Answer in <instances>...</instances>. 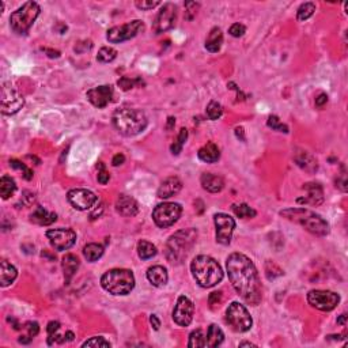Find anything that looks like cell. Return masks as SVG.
Instances as JSON below:
<instances>
[{
    "label": "cell",
    "mask_w": 348,
    "mask_h": 348,
    "mask_svg": "<svg viewBox=\"0 0 348 348\" xmlns=\"http://www.w3.org/2000/svg\"><path fill=\"white\" fill-rule=\"evenodd\" d=\"M174 124H175V119L170 116V117L168 119V125H166V129H168V131H172V129L174 128Z\"/></svg>",
    "instance_id": "57"
},
{
    "label": "cell",
    "mask_w": 348,
    "mask_h": 348,
    "mask_svg": "<svg viewBox=\"0 0 348 348\" xmlns=\"http://www.w3.org/2000/svg\"><path fill=\"white\" fill-rule=\"evenodd\" d=\"M235 136L240 139L241 142H245V132H244V128H242V126H237V128H235Z\"/></svg>",
    "instance_id": "55"
},
{
    "label": "cell",
    "mask_w": 348,
    "mask_h": 348,
    "mask_svg": "<svg viewBox=\"0 0 348 348\" xmlns=\"http://www.w3.org/2000/svg\"><path fill=\"white\" fill-rule=\"evenodd\" d=\"M240 347H256V344H253V343H249V342H242L240 343Z\"/></svg>",
    "instance_id": "62"
},
{
    "label": "cell",
    "mask_w": 348,
    "mask_h": 348,
    "mask_svg": "<svg viewBox=\"0 0 348 348\" xmlns=\"http://www.w3.org/2000/svg\"><path fill=\"white\" fill-rule=\"evenodd\" d=\"M125 162V156L123 155V154H116V155L113 156V159H112V165L113 166H121L123 163Z\"/></svg>",
    "instance_id": "53"
},
{
    "label": "cell",
    "mask_w": 348,
    "mask_h": 348,
    "mask_svg": "<svg viewBox=\"0 0 348 348\" xmlns=\"http://www.w3.org/2000/svg\"><path fill=\"white\" fill-rule=\"evenodd\" d=\"M280 215L284 216L286 219L300 224L302 227L307 230L309 233L314 235L329 234V224L323 219L321 216L306 208H287V210L280 211Z\"/></svg>",
    "instance_id": "4"
},
{
    "label": "cell",
    "mask_w": 348,
    "mask_h": 348,
    "mask_svg": "<svg viewBox=\"0 0 348 348\" xmlns=\"http://www.w3.org/2000/svg\"><path fill=\"white\" fill-rule=\"evenodd\" d=\"M97 180H98L99 184H102V185L108 184L109 180H110V174L106 172V169H105V165H103V163H99V170H98Z\"/></svg>",
    "instance_id": "47"
},
{
    "label": "cell",
    "mask_w": 348,
    "mask_h": 348,
    "mask_svg": "<svg viewBox=\"0 0 348 348\" xmlns=\"http://www.w3.org/2000/svg\"><path fill=\"white\" fill-rule=\"evenodd\" d=\"M83 347H110V343L103 337H93L83 343Z\"/></svg>",
    "instance_id": "43"
},
{
    "label": "cell",
    "mask_w": 348,
    "mask_h": 348,
    "mask_svg": "<svg viewBox=\"0 0 348 348\" xmlns=\"http://www.w3.org/2000/svg\"><path fill=\"white\" fill-rule=\"evenodd\" d=\"M116 210L123 216H135L139 212V204L131 196L120 195L116 200Z\"/></svg>",
    "instance_id": "20"
},
{
    "label": "cell",
    "mask_w": 348,
    "mask_h": 348,
    "mask_svg": "<svg viewBox=\"0 0 348 348\" xmlns=\"http://www.w3.org/2000/svg\"><path fill=\"white\" fill-rule=\"evenodd\" d=\"M138 254L142 260H149V258H152L156 254V248L149 241H139Z\"/></svg>",
    "instance_id": "33"
},
{
    "label": "cell",
    "mask_w": 348,
    "mask_h": 348,
    "mask_svg": "<svg viewBox=\"0 0 348 348\" xmlns=\"http://www.w3.org/2000/svg\"><path fill=\"white\" fill-rule=\"evenodd\" d=\"M201 185L205 191H208L211 193H218L224 188V181L221 175H216L212 173H204L201 175Z\"/></svg>",
    "instance_id": "23"
},
{
    "label": "cell",
    "mask_w": 348,
    "mask_h": 348,
    "mask_svg": "<svg viewBox=\"0 0 348 348\" xmlns=\"http://www.w3.org/2000/svg\"><path fill=\"white\" fill-rule=\"evenodd\" d=\"M191 271L195 280L199 286L204 288H211L222 282L223 271L221 265L218 264L215 258L200 254L193 258L191 264Z\"/></svg>",
    "instance_id": "2"
},
{
    "label": "cell",
    "mask_w": 348,
    "mask_h": 348,
    "mask_svg": "<svg viewBox=\"0 0 348 348\" xmlns=\"http://www.w3.org/2000/svg\"><path fill=\"white\" fill-rule=\"evenodd\" d=\"M112 96H113V89H112V86H108V84L94 87V89L87 91V94H86L87 99L98 109L108 106V103L112 99Z\"/></svg>",
    "instance_id": "18"
},
{
    "label": "cell",
    "mask_w": 348,
    "mask_h": 348,
    "mask_svg": "<svg viewBox=\"0 0 348 348\" xmlns=\"http://www.w3.org/2000/svg\"><path fill=\"white\" fill-rule=\"evenodd\" d=\"M102 287L113 295L129 294L135 287V276L129 270H110L101 277Z\"/></svg>",
    "instance_id": "6"
},
{
    "label": "cell",
    "mask_w": 348,
    "mask_h": 348,
    "mask_svg": "<svg viewBox=\"0 0 348 348\" xmlns=\"http://www.w3.org/2000/svg\"><path fill=\"white\" fill-rule=\"evenodd\" d=\"M18 276V271L17 268L11 265L8 261L3 260L0 263V284L1 287H7L8 284H11Z\"/></svg>",
    "instance_id": "27"
},
{
    "label": "cell",
    "mask_w": 348,
    "mask_h": 348,
    "mask_svg": "<svg viewBox=\"0 0 348 348\" xmlns=\"http://www.w3.org/2000/svg\"><path fill=\"white\" fill-rule=\"evenodd\" d=\"M27 329H29V336L36 337L40 332V326L37 323H27Z\"/></svg>",
    "instance_id": "51"
},
{
    "label": "cell",
    "mask_w": 348,
    "mask_h": 348,
    "mask_svg": "<svg viewBox=\"0 0 348 348\" xmlns=\"http://www.w3.org/2000/svg\"><path fill=\"white\" fill-rule=\"evenodd\" d=\"M147 123L146 114L139 109L123 108L113 114L114 128L124 136H136L146 129Z\"/></svg>",
    "instance_id": "5"
},
{
    "label": "cell",
    "mask_w": 348,
    "mask_h": 348,
    "mask_svg": "<svg viewBox=\"0 0 348 348\" xmlns=\"http://www.w3.org/2000/svg\"><path fill=\"white\" fill-rule=\"evenodd\" d=\"M231 210L234 211V214L238 218H254V216L257 215V212L253 210L252 207H249L248 204H245V203H241V204H233V207H231Z\"/></svg>",
    "instance_id": "34"
},
{
    "label": "cell",
    "mask_w": 348,
    "mask_h": 348,
    "mask_svg": "<svg viewBox=\"0 0 348 348\" xmlns=\"http://www.w3.org/2000/svg\"><path fill=\"white\" fill-rule=\"evenodd\" d=\"M307 302L321 312H330L339 305L340 297L329 290H312L307 294Z\"/></svg>",
    "instance_id": "12"
},
{
    "label": "cell",
    "mask_w": 348,
    "mask_h": 348,
    "mask_svg": "<svg viewBox=\"0 0 348 348\" xmlns=\"http://www.w3.org/2000/svg\"><path fill=\"white\" fill-rule=\"evenodd\" d=\"M346 323H347V314H342L340 317L337 318V324L346 325Z\"/></svg>",
    "instance_id": "59"
},
{
    "label": "cell",
    "mask_w": 348,
    "mask_h": 348,
    "mask_svg": "<svg viewBox=\"0 0 348 348\" xmlns=\"http://www.w3.org/2000/svg\"><path fill=\"white\" fill-rule=\"evenodd\" d=\"M31 339H33V337L30 336H21L19 337V343H22V344H29Z\"/></svg>",
    "instance_id": "60"
},
{
    "label": "cell",
    "mask_w": 348,
    "mask_h": 348,
    "mask_svg": "<svg viewBox=\"0 0 348 348\" xmlns=\"http://www.w3.org/2000/svg\"><path fill=\"white\" fill-rule=\"evenodd\" d=\"M101 212H102V208H101V210H99V211H98V210L94 211V212H93V214H91V215H90V219H91V221H94V219H96V216H97V215H98V216L101 215Z\"/></svg>",
    "instance_id": "61"
},
{
    "label": "cell",
    "mask_w": 348,
    "mask_h": 348,
    "mask_svg": "<svg viewBox=\"0 0 348 348\" xmlns=\"http://www.w3.org/2000/svg\"><path fill=\"white\" fill-rule=\"evenodd\" d=\"M265 273H267V277H268L270 280H272V279H275L276 276H282L283 271L280 270L275 263L267 261V263H265Z\"/></svg>",
    "instance_id": "42"
},
{
    "label": "cell",
    "mask_w": 348,
    "mask_h": 348,
    "mask_svg": "<svg viewBox=\"0 0 348 348\" xmlns=\"http://www.w3.org/2000/svg\"><path fill=\"white\" fill-rule=\"evenodd\" d=\"M25 105L24 96L15 90L11 84H3L1 87V98H0V109L1 113L11 116L19 112V109H22Z\"/></svg>",
    "instance_id": "11"
},
{
    "label": "cell",
    "mask_w": 348,
    "mask_h": 348,
    "mask_svg": "<svg viewBox=\"0 0 348 348\" xmlns=\"http://www.w3.org/2000/svg\"><path fill=\"white\" fill-rule=\"evenodd\" d=\"M222 113L223 109L221 103L216 102V101H211L208 103V106H207V116H208L210 120H218L222 116Z\"/></svg>",
    "instance_id": "39"
},
{
    "label": "cell",
    "mask_w": 348,
    "mask_h": 348,
    "mask_svg": "<svg viewBox=\"0 0 348 348\" xmlns=\"http://www.w3.org/2000/svg\"><path fill=\"white\" fill-rule=\"evenodd\" d=\"M56 219H57V215L54 212L47 211L44 207H37L30 215L31 222L40 224V226H49V224L56 222Z\"/></svg>",
    "instance_id": "25"
},
{
    "label": "cell",
    "mask_w": 348,
    "mask_h": 348,
    "mask_svg": "<svg viewBox=\"0 0 348 348\" xmlns=\"http://www.w3.org/2000/svg\"><path fill=\"white\" fill-rule=\"evenodd\" d=\"M188 347L191 348H200L205 347V336L201 329L193 330L192 333L189 335V342H188Z\"/></svg>",
    "instance_id": "35"
},
{
    "label": "cell",
    "mask_w": 348,
    "mask_h": 348,
    "mask_svg": "<svg viewBox=\"0 0 348 348\" xmlns=\"http://www.w3.org/2000/svg\"><path fill=\"white\" fill-rule=\"evenodd\" d=\"M143 22L140 19H135L132 22H128V24L121 25V26H114L112 29H109L106 38L112 44H120V42L128 41L133 37H136L140 31H143Z\"/></svg>",
    "instance_id": "10"
},
{
    "label": "cell",
    "mask_w": 348,
    "mask_h": 348,
    "mask_svg": "<svg viewBox=\"0 0 348 348\" xmlns=\"http://www.w3.org/2000/svg\"><path fill=\"white\" fill-rule=\"evenodd\" d=\"M224 335H223L222 329L218 325L212 324L208 328L207 332V337H205V347H218L223 343Z\"/></svg>",
    "instance_id": "30"
},
{
    "label": "cell",
    "mask_w": 348,
    "mask_h": 348,
    "mask_svg": "<svg viewBox=\"0 0 348 348\" xmlns=\"http://www.w3.org/2000/svg\"><path fill=\"white\" fill-rule=\"evenodd\" d=\"M103 254V246L99 244H89V245L84 246L83 249V256L87 261H97L98 258L102 257Z\"/></svg>",
    "instance_id": "31"
},
{
    "label": "cell",
    "mask_w": 348,
    "mask_h": 348,
    "mask_svg": "<svg viewBox=\"0 0 348 348\" xmlns=\"http://www.w3.org/2000/svg\"><path fill=\"white\" fill-rule=\"evenodd\" d=\"M245 31H246V27L244 26V25H241V24L231 25V27L228 29L230 36H233V37H242L244 34H245Z\"/></svg>",
    "instance_id": "48"
},
{
    "label": "cell",
    "mask_w": 348,
    "mask_h": 348,
    "mask_svg": "<svg viewBox=\"0 0 348 348\" xmlns=\"http://www.w3.org/2000/svg\"><path fill=\"white\" fill-rule=\"evenodd\" d=\"M147 279L152 286L162 287L168 283V271H166V268H163L162 265H154L147 271Z\"/></svg>",
    "instance_id": "24"
},
{
    "label": "cell",
    "mask_w": 348,
    "mask_h": 348,
    "mask_svg": "<svg viewBox=\"0 0 348 348\" xmlns=\"http://www.w3.org/2000/svg\"><path fill=\"white\" fill-rule=\"evenodd\" d=\"M136 83H140V79L133 80V79L125 78V76H124V78L119 79V82H117L119 87H120L121 90H124V91H128V90H131V89H133Z\"/></svg>",
    "instance_id": "45"
},
{
    "label": "cell",
    "mask_w": 348,
    "mask_h": 348,
    "mask_svg": "<svg viewBox=\"0 0 348 348\" xmlns=\"http://www.w3.org/2000/svg\"><path fill=\"white\" fill-rule=\"evenodd\" d=\"M93 48V42L89 40V41H82L79 42L78 45L75 47V52H78V53H82V52H86V50H90V49Z\"/></svg>",
    "instance_id": "49"
},
{
    "label": "cell",
    "mask_w": 348,
    "mask_h": 348,
    "mask_svg": "<svg viewBox=\"0 0 348 348\" xmlns=\"http://www.w3.org/2000/svg\"><path fill=\"white\" fill-rule=\"evenodd\" d=\"M226 321L228 325L235 330V332H248L252 328L253 320L250 317V314L248 312L244 305H241L238 302H233L226 310Z\"/></svg>",
    "instance_id": "8"
},
{
    "label": "cell",
    "mask_w": 348,
    "mask_h": 348,
    "mask_svg": "<svg viewBox=\"0 0 348 348\" xmlns=\"http://www.w3.org/2000/svg\"><path fill=\"white\" fill-rule=\"evenodd\" d=\"M198 238V231L195 228H184L174 233L165 246V254L169 263L172 264H181L188 253L195 245Z\"/></svg>",
    "instance_id": "3"
},
{
    "label": "cell",
    "mask_w": 348,
    "mask_h": 348,
    "mask_svg": "<svg viewBox=\"0 0 348 348\" xmlns=\"http://www.w3.org/2000/svg\"><path fill=\"white\" fill-rule=\"evenodd\" d=\"M222 30H221L219 27H214V29L210 31L208 38H207V41H205V48H207V50H210L211 53H216V52H219V49L222 47Z\"/></svg>",
    "instance_id": "29"
},
{
    "label": "cell",
    "mask_w": 348,
    "mask_h": 348,
    "mask_svg": "<svg viewBox=\"0 0 348 348\" xmlns=\"http://www.w3.org/2000/svg\"><path fill=\"white\" fill-rule=\"evenodd\" d=\"M326 102H328V96H326L325 93H321V94L316 98V106H318V108H323Z\"/></svg>",
    "instance_id": "52"
},
{
    "label": "cell",
    "mask_w": 348,
    "mask_h": 348,
    "mask_svg": "<svg viewBox=\"0 0 348 348\" xmlns=\"http://www.w3.org/2000/svg\"><path fill=\"white\" fill-rule=\"evenodd\" d=\"M79 258L75 254H66L63 257V271H64V277H66V282H70L72 279V276L76 273V271L79 268Z\"/></svg>",
    "instance_id": "28"
},
{
    "label": "cell",
    "mask_w": 348,
    "mask_h": 348,
    "mask_svg": "<svg viewBox=\"0 0 348 348\" xmlns=\"http://www.w3.org/2000/svg\"><path fill=\"white\" fill-rule=\"evenodd\" d=\"M47 53H48V56L50 57V59H57V57H60V52L59 50H53V49H44Z\"/></svg>",
    "instance_id": "56"
},
{
    "label": "cell",
    "mask_w": 348,
    "mask_h": 348,
    "mask_svg": "<svg viewBox=\"0 0 348 348\" xmlns=\"http://www.w3.org/2000/svg\"><path fill=\"white\" fill-rule=\"evenodd\" d=\"M226 268L235 291L249 305L257 306L263 298V287L252 260L242 253H231L226 261Z\"/></svg>",
    "instance_id": "1"
},
{
    "label": "cell",
    "mask_w": 348,
    "mask_h": 348,
    "mask_svg": "<svg viewBox=\"0 0 348 348\" xmlns=\"http://www.w3.org/2000/svg\"><path fill=\"white\" fill-rule=\"evenodd\" d=\"M303 189L306 191L305 198H299L297 201L299 204H312V205H321L324 203V191L323 186L317 182H309L303 185Z\"/></svg>",
    "instance_id": "19"
},
{
    "label": "cell",
    "mask_w": 348,
    "mask_h": 348,
    "mask_svg": "<svg viewBox=\"0 0 348 348\" xmlns=\"http://www.w3.org/2000/svg\"><path fill=\"white\" fill-rule=\"evenodd\" d=\"M186 138H188V131H186L185 128H182L180 131L178 138H177V142L172 144V147H170V151H172L173 155H178V154H180L181 150H182V146H184L186 142Z\"/></svg>",
    "instance_id": "38"
},
{
    "label": "cell",
    "mask_w": 348,
    "mask_h": 348,
    "mask_svg": "<svg viewBox=\"0 0 348 348\" xmlns=\"http://www.w3.org/2000/svg\"><path fill=\"white\" fill-rule=\"evenodd\" d=\"M67 199L70 201V204L79 211L90 210L93 205L96 204L98 198L96 196V193H93L89 189H71L70 192L67 193Z\"/></svg>",
    "instance_id": "16"
},
{
    "label": "cell",
    "mask_w": 348,
    "mask_h": 348,
    "mask_svg": "<svg viewBox=\"0 0 348 348\" xmlns=\"http://www.w3.org/2000/svg\"><path fill=\"white\" fill-rule=\"evenodd\" d=\"M150 323L151 325H152V328L155 330L159 329V326H161V321L158 320V317H156L155 314H151L150 316Z\"/></svg>",
    "instance_id": "54"
},
{
    "label": "cell",
    "mask_w": 348,
    "mask_h": 348,
    "mask_svg": "<svg viewBox=\"0 0 348 348\" xmlns=\"http://www.w3.org/2000/svg\"><path fill=\"white\" fill-rule=\"evenodd\" d=\"M198 156L200 161H203L205 163H215L221 156V151H219V147L215 143L210 142L199 150Z\"/></svg>",
    "instance_id": "26"
},
{
    "label": "cell",
    "mask_w": 348,
    "mask_h": 348,
    "mask_svg": "<svg viewBox=\"0 0 348 348\" xmlns=\"http://www.w3.org/2000/svg\"><path fill=\"white\" fill-rule=\"evenodd\" d=\"M193 313H195V305L192 300L185 295H180L173 310L174 323L180 326H188L192 323Z\"/></svg>",
    "instance_id": "15"
},
{
    "label": "cell",
    "mask_w": 348,
    "mask_h": 348,
    "mask_svg": "<svg viewBox=\"0 0 348 348\" xmlns=\"http://www.w3.org/2000/svg\"><path fill=\"white\" fill-rule=\"evenodd\" d=\"M182 207L178 203H162L158 204L152 211V219L158 227L166 228L173 226L180 219Z\"/></svg>",
    "instance_id": "9"
},
{
    "label": "cell",
    "mask_w": 348,
    "mask_h": 348,
    "mask_svg": "<svg viewBox=\"0 0 348 348\" xmlns=\"http://www.w3.org/2000/svg\"><path fill=\"white\" fill-rule=\"evenodd\" d=\"M316 11V4L309 1V3H303L302 6L298 8V12H297V19L298 21H306L312 17L313 14Z\"/></svg>",
    "instance_id": "37"
},
{
    "label": "cell",
    "mask_w": 348,
    "mask_h": 348,
    "mask_svg": "<svg viewBox=\"0 0 348 348\" xmlns=\"http://www.w3.org/2000/svg\"><path fill=\"white\" fill-rule=\"evenodd\" d=\"M214 222L216 227V241L221 245H228L235 228V221L226 214H216L214 216Z\"/></svg>",
    "instance_id": "14"
},
{
    "label": "cell",
    "mask_w": 348,
    "mask_h": 348,
    "mask_svg": "<svg viewBox=\"0 0 348 348\" xmlns=\"http://www.w3.org/2000/svg\"><path fill=\"white\" fill-rule=\"evenodd\" d=\"M348 181H347V177H346V173H343L339 178L336 180V186L340 189V191H343V192H347L348 189Z\"/></svg>",
    "instance_id": "50"
},
{
    "label": "cell",
    "mask_w": 348,
    "mask_h": 348,
    "mask_svg": "<svg viewBox=\"0 0 348 348\" xmlns=\"http://www.w3.org/2000/svg\"><path fill=\"white\" fill-rule=\"evenodd\" d=\"M117 57V50L110 47H103L99 49V52L97 54V60L99 63H110Z\"/></svg>",
    "instance_id": "36"
},
{
    "label": "cell",
    "mask_w": 348,
    "mask_h": 348,
    "mask_svg": "<svg viewBox=\"0 0 348 348\" xmlns=\"http://www.w3.org/2000/svg\"><path fill=\"white\" fill-rule=\"evenodd\" d=\"M47 237L57 252L68 250L76 242V233L71 228H52L47 231Z\"/></svg>",
    "instance_id": "13"
},
{
    "label": "cell",
    "mask_w": 348,
    "mask_h": 348,
    "mask_svg": "<svg viewBox=\"0 0 348 348\" xmlns=\"http://www.w3.org/2000/svg\"><path fill=\"white\" fill-rule=\"evenodd\" d=\"M40 15V6L36 1H26L24 6L19 7L10 17L11 29L18 34H26L31 25L36 22L37 17Z\"/></svg>",
    "instance_id": "7"
},
{
    "label": "cell",
    "mask_w": 348,
    "mask_h": 348,
    "mask_svg": "<svg viewBox=\"0 0 348 348\" xmlns=\"http://www.w3.org/2000/svg\"><path fill=\"white\" fill-rule=\"evenodd\" d=\"M182 188V182L178 177H169L163 181L158 189V198L168 199L180 192Z\"/></svg>",
    "instance_id": "21"
},
{
    "label": "cell",
    "mask_w": 348,
    "mask_h": 348,
    "mask_svg": "<svg viewBox=\"0 0 348 348\" xmlns=\"http://www.w3.org/2000/svg\"><path fill=\"white\" fill-rule=\"evenodd\" d=\"M159 4H161V1H158V0H136L135 1V6L140 10H152Z\"/></svg>",
    "instance_id": "44"
},
{
    "label": "cell",
    "mask_w": 348,
    "mask_h": 348,
    "mask_svg": "<svg viewBox=\"0 0 348 348\" xmlns=\"http://www.w3.org/2000/svg\"><path fill=\"white\" fill-rule=\"evenodd\" d=\"M267 125L272 128V129H275V131H279V132L288 133V126L286 124H283L282 121L279 120L277 116H270L268 121H267Z\"/></svg>",
    "instance_id": "40"
},
{
    "label": "cell",
    "mask_w": 348,
    "mask_h": 348,
    "mask_svg": "<svg viewBox=\"0 0 348 348\" xmlns=\"http://www.w3.org/2000/svg\"><path fill=\"white\" fill-rule=\"evenodd\" d=\"M295 162L302 170H305L307 173H316L318 170L317 159L307 151H299L295 154Z\"/></svg>",
    "instance_id": "22"
},
{
    "label": "cell",
    "mask_w": 348,
    "mask_h": 348,
    "mask_svg": "<svg viewBox=\"0 0 348 348\" xmlns=\"http://www.w3.org/2000/svg\"><path fill=\"white\" fill-rule=\"evenodd\" d=\"M15 189H17L15 181L12 180L11 177H8V175H3L1 180H0V196L4 200H7L12 193L15 192Z\"/></svg>",
    "instance_id": "32"
},
{
    "label": "cell",
    "mask_w": 348,
    "mask_h": 348,
    "mask_svg": "<svg viewBox=\"0 0 348 348\" xmlns=\"http://www.w3.org/2000/svg\"><path fill=\"white\" fill-rule=\"evenodd\" d=\"M222 291H214V293H211L210 297H208V305H210L211 309H215L216 306H219V305L222 303Z\"/></svg>",
    "instance_id": "46"
},
{
    "label": "cell",
    "mask_w": 348,
    "mask_h": 348,
    "mask_svg": "<svg viewBox=\"0 0 348 348\" xmlns=\"http://www.w3.org/2000/svg\"><path fill=\"white\" fill-rule=\"evenodd\" d=\"M74 337H75L74 336V333H72L71 330H68L66 335L63 336V339H64V342H72V340H74Z\"/></svg>",
    "instance_id": "58"
},
{
    "label": "cell",
    "mask_w": 348,
    "mask_h": 348,
    "mask_svg": "<svg viewBox=\"0 0 348 348\" xmlns=\"http://www.w3.org/2000/svg\"><path fill=\"white\" fill-rule=\"evenodd\" d=\"M10 166H11L12 169H17V170H21L22 173H24V177L25 180H31L33 178V172H31L30 169L27 168L26 165H24L22 162H19L18 159H10Z\"/></svg>",
    "instance_id": "41"
},
{
    "label": "cell",
    "mask_w": 348,
    "mask_h": 348,
    "mask_svg": "<svg viewBox=\"0 0 348 348\" xmlns=\"http://www.w3.org/2000/svg\"><path fill=\"white\" fill-rule=\"evenodd\" d=\"M175 18H177V7L174 6L173 3L163 4L159 14L156 15L155 24H154V29L156 33H165L170 30L175 24Z\"/></svg>",
    "instance_id": "17"
}]
</instances>
